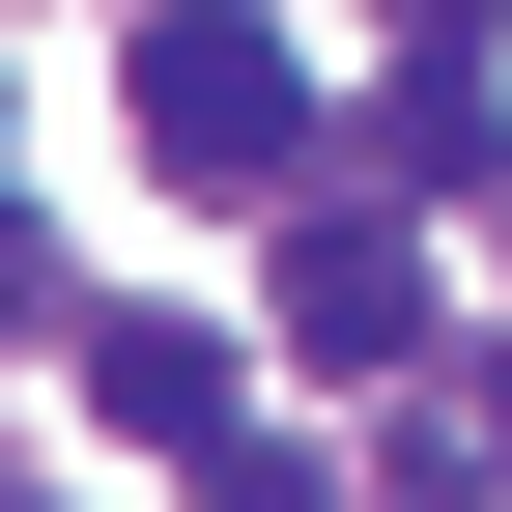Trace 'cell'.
Here are the masks:
<instances>
[{"label":"cell","mask_w":512,"mask_h":512,"mask_svg":"<svg viewBox=\"0 0 512 512\" xmlns=\"http://www.w3.org/2000/svg\"><path fill=\"white\" fill-rule=\"evenodd\" d=\"M114 114H143V171H200V200H313V86H285V29H228V0H171V29L114 57Z\"/></svg>","instance_id":"cell-1"},{"label":"cell","mask_w":512,"mask_h":512,"mask_svg":"<svg viewBox=\"0 0 512 512\" xmlns=\"http://www.w3.org/2000/svg\"><path fill=\"white\" fill-rule=\"evenodd\" d=\"M285 342H313V370H399V342H427V256L370 228V200H285Z\"/></svg>","instance_id":"cell-2"},{"label":"cell","mask_w":512,"mask_h":512,"mask_svg":"<svg viewBox=\"0 0 512 512\" xmlns=\"http://www.w3.org/2000/svg\"><path fill=\"white\" fill-rule=\"evenodd\" d=\"M86 427L200 456V427H228V342H200V313H86Z\"/></svg>","instance_id":"cell-3"},{"label":"cell","mask_w":512,"mask_h":512,"mask_svg":"<svg viewBox=\"0 0 512 512\" xmlns=\"http://www.w3.org/2000/svg\"><path fill=\"white\" fill-rule=\"evenodd\" d=\"M370 171H399V200H484V171H512V114L456 86V57H399V86H370Z\"/></svg>","instance_id":"cell-4"},{"label":"cell","mask_w":512,"mask_h":512,"mask_svg":"<svg viewBox=\"0 0 512 512\" xmlns=\"http://www.w3.org/2000/svg\"><path fill=\"white\" fill-rule=\"evenodd\" d=\"M200 512H342V484H313V427H256V399H228V427H200Z\"/></svg>","instance_id":"cell-5"},{"label":"cell","mask_w":512,"mask_h":512,"mask_svg":"<svg viewBox=\"0 0 512 512\" xmlns=\"http://www.w3.org/2000/svg\"><path fill=\"white\" fill-rule=\"evenodd\" d=\"M370 29H399V57H456V29H484V0H370Z\"/></svg>","instance_id":"cell-6"},{"label":"cell","mask_w":512,"mask_h":512,"mask_svg":"<svg viewBox=\"0 0 512 512\" xmlns=\"http://www.w3.org/2000/svg\"><path fill=\"white\" fill-rule=\"evenodd\" d=\"M0 285H29V228H0Z\"/></svg>","instance_id":"cell-7"}]
</instances>
